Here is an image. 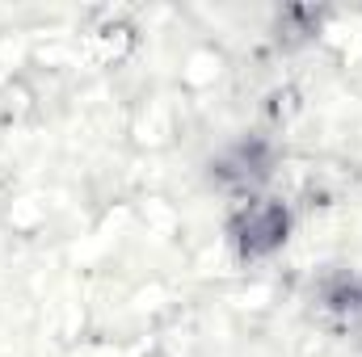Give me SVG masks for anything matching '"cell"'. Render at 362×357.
<instances>
[{"instance_id":"1","label":"cell","mask_w":362,"mask_h":357,"mask_svg":"<svg viewBox=\"0 0 362 357\" xmlns=\"http://www.w3.org/2000/svg\"><path fill=\"white\" fill-rule=\"evenodd\" d=\"M286 231V214L274 210V206H257L245 223V248L249 253H262V248H274Z\"/></svg>"}]
</instances>
